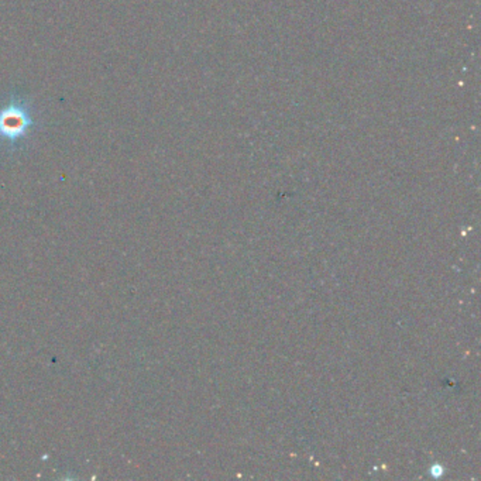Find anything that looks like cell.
<instances>
[{
	"label": "cell",
	"mask_w": 481,
	"mask_h": 481,
	"mask_svg": "<svg viewBox=\"0 0 481 481\" xmlns=\"http://www.w3.org/2000/svg\"><path fill=\"white\" fill-rule=\"evenodd\" d=\"M31 106L17 98H10L0 106V141L10 146L24 140L34 127Z\"/></svg>",
	"instance_id": "6da1fadb"
}]
</instances>
